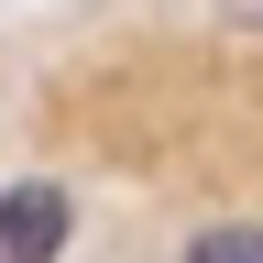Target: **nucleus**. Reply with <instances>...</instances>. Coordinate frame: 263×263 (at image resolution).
I'll list each match as a JSON object with an SVG mask.
<instances>
[{
  "label": "nucleus",
  "instance_id": "obj_1",
  "mask_svg": "<svg viewBox=\"0 0 263 263\" xmlns=\"http://www.w3.org/2000/svg\"><path fill=\"white\" fill-rule=\"evenodd\" d=\"M66 230H77V209H66V186H11L0 197V263H55L66 252Z\"/></svg>",
  "mask_w": 263,
  "mask_h": 263
},
{
  "label": "nucleus",
  "instance_id": "obj_2",
  "mask_svg": "<svg viewBox=\"0 0 263 263\" xmlns=\"http://www.w3.org/2000/svg\"><path fill=\"white\" fill-rule=\"evenodd\" d=\"M186 263H263V219H219V230H197Z\"/></svg>",
  "mask_w": 263,
  "mask_h": 263
}]
</instances>
